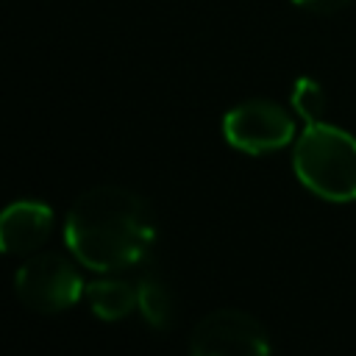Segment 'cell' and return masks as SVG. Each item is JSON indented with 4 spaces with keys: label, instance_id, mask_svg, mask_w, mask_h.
<instances>
[{
    "label": "cell",
    "instance_id": "obj_1",
    "mask_svg": "<svg viewBox=\"0 0 356 356\" xmlns=\"http://www.w3.org/2000/svg\"><path fill=\"white\" fill-rule=\"evenodd\" d=\"M64 242L78 264L95 273H120L142 264L156 242L150 203L125 186H95L67 211Z\"/></svg>",
    "mask_w": 356,
    "mask_h": 356
},
{
    "label": "cell",
    "instance_id": "obj_2",
    "mask_svg": "<svg viewBox=\"0 0 356 356\" xmlns=\"http://www.w3.org/2000/svg\"><path fill=\"white\" fill-rule=\"evenodd\" d=\"M292 170L323 200H356V136L325 120L309 122L295 139Z\"/></svg>",
    "mask_w": 356,
    "mask_h": 356
},
{
    "label": "cell",
    "instance_id": "obj_3",
    "mask_svg": "<svg viewBox=\"0 0 356 356\" xmlns=\"http://www.w3.org/2000/svg\"><path fill=\"white\" fill-rule=\"evenodd\" d=\"M83 278L78 267L53 250L33 253L25 259L14 273V292L17 298L39 314H58L75 306L83 298Z\"/></svg>",
    "mask_w": 356,
    "mask_h": 356
},
{
    "label": "cell",
    "instance_id": "obj_4",
    "mask_svg": "<svg viewBox=\"0 0 356 356\" xmlns=\"http://www.w3.org/2000/svg\"><path fill=\"white\" fill-rule=\"evenodd\" d=\"M222 136L231 147L250 156H261L281 150L295 139V120L284 106L264 97H253L234 106L222 117Z\"/></svg>",
    "mask_w": 356,
    "mask_h": 356
},
{
    "label": "cell",
    "instance_id": "obj_5",
    "mask_svg": "<svg viewBox=\"0 0 356 356\" xmlns=\"http://www.w3.org/2000/svg\"><path fill=\"white\" fill-rule=\"evenodd\" d=\"M189 356H270V337L253 314L217 309L195 325Z\"/></svg>",
    "mask_w": 356,
    "mask_h": 356
},
{
    "label": "cell",
    "instance_id": "obj_6",
    "mask_svg": "<svg viewBox=\"0 0 356 356\" xmlns=\"http://www.w3.org/2000/svg\"><path fill=\"white\" fill-rule=\"evenodd\" d=\"M53 209L42 200H14L0 209V253L25 256L44 245L53 231Z\"/></svg>",
    "mask_w": 356,
    "mask_h": 356
},
{
    "label": "cell",
    "instance_id": "obj_7",
    "mask_svg": "<svg viewBox=\"0 0 356 356\" xmlns=\"http://www.w3.org/2000/svg\"><path fill=\"white\" fill-rule=\"evenodd\" d=\"M83 298L89 300L95 317L100 320H122L136 306V286L122 278H97L89 281L83 289Z\"/></svg>",
    "mask_w": 356,
    "mask_h": 356
},
{
    "label": "cell",
    "instance_id": "obj_8",
    "mask_svg": "<svg viewBox=\"0 0 356 356\" xmlns=\"http://www.w3.org/2000/svg\"><path fill=\"white\" fill-rule=\"evenodd\" d=\"M136 309L145 317V323L156 331H167L172 325V292L159 275H142L136 281Z\"/></svg>",
    "mask_w": 356,
    "mask_h": 356
},
{
    "label": "cell",
    "instance_id": "obj_9",
    "mask_svg": "<svg viewBox=\"0 0 356 356\" xmlns=\"http://www.w3.org/2000/svg\"><path fill=\"white\" fill-rule=\"evenodd\" d=\"M292 111L309 125V122H320L325 114V92L314 78H298L289 95Z\"/></svg>",
    "mask_w": 356,
    "mask_h": 356
},
{
    "label": "cell",
    "instance_id": "obj_10",
    "mask_svg": "<svg viewBox=\"0 0 356 356\" xmlns=\"http://www.w3.org/2000/svg\"><path fill=\"white\" fill-rule=\"evenodd\" d=\"M292 3H298V6H303L309 11H337L348 0H292Z\"/></svg>",
    "mask_w": 356,
    "mask_h": 356
}]
</instances>
